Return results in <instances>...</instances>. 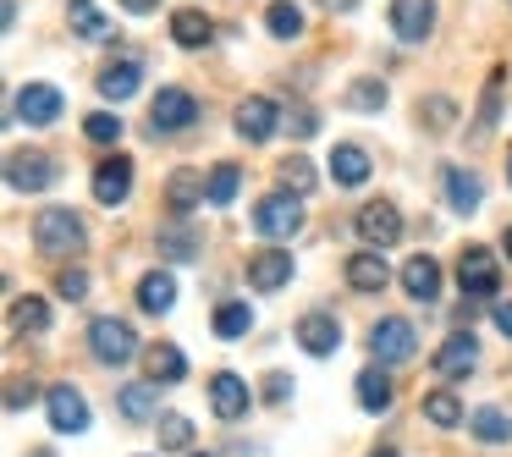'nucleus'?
<instances>
[{
	"mask_svg": "<svg viewBox=\"0 0 512 457\" xmlns=\"http://www.w3.org/2000/svg\"><path fill=\"white\" fill-rule=\"evenodd\" d=\"M435 28V0H391V34L402 45H424Z\"/></svg>",
	"mask_w": 512,
	"mask_h": 457,
	"instance_id": "nucleus-11",
	"label": "nucleus"
},
{
	"mask_svg": "<svg viewBox=\"0 0 512 457\" xmlns=\"http://www.w3.org/2000/svg\"><path fill=\"white\" fill-rule=\"evenodd\" d=\"M452 100H419V122H430V133H446L452 127Z\"/></svg>",
	"mask_w": 512,
	"mask_h": 457,
	"instance_id": "nucleus-42",
	"label": "nucleus"
},
{
	"mask_svg": "<svg viewBox=\"0 0 512 457\" xmlns=\"http://www.w3.org/2000/svg\"><path fill=\"white\" fill-rule=\"evenodd\" d=\"M171 303H177V281H171L166 270H149V276L138 281V309H144V314H166Z\"/></svg>",
	"mask_w": 512,
	"mask_h": 457,
	"instance_id": "nucleus-24",
	"label": "nucleus"
},
{
	"mask_svg": "<svg viewBox=\"0 0 512 457\" xmlns=\"http://www.w3.org/2000/svg\"><path fill=\"white\" fill-rule=\"evenodd\" d=\"M237 138L243 144H265V138H276V127H281V111H276V100H265V94H254V100H243L237 105Z\"/></svg>",
	"mask_w": 512,
	"mask_h": 457,
	"instance_id": "nucleus-12",
	"label": "nucleus"
},
{
	"mask_svg": "<svg viewBox=\"0 0 512 457\" xmlns=\"http://www.w3.org/2000/svg\"><path fill=\"white\" fill-rule=\"evenodd\" d=\"M138 83H144V67H138V56H127V61H111V67L100 72V94L105 100H133L138 94Z\"/></svg>",
	"mask_w": 512,
	"mask_h": 457,
	"instance_id": "nucleus-20",
	"label": "nucleus"
},
{
	"mask_svg": "<svg viewBox=\"0 0 512 457\" xmlns=\"http://www.w3.org/2000/svg\"><path fill=\"white\" fill-rule=\"evenodd\" d=\"M237 182H243V171H237L232 160H221V166H210V188H204V199H210L215 210H226V204L237 199Z\"/></svg>",
	"mask_w": 512,
	"mask_h": 457,
	"instance_id": "nucleus-32",
	"label": "nucleus"
},
{
	"mask_svg": "<svg viewBox=\"0 0 512 457\" xmlns=\"http://www.w3.org/2000/svg\"><path fill=\"white\" fill-rule=\"evenodd\" d=\"M276 177H281V193H292V199L314 188V166H309V160H298V155H292V160H281V166H276Z\"/></svg>",
	"mask_w": 512,
	"mask_h": 457,
	"instance_id": "nucleus-37",
	"label": "nucleus"
},
{
	"mask_svg": "<svg viewBox=\"0 0 512 457\" xmlns=\"http://www.w3.org/2000/svg\"><path fill=\"white\" fill-rule=\"evenodd\" d=\"M28 457H56V452H28Z\"/></svg>",
	"mask_w": 512,
	"mask_h": 457,
	"instance_id": "nucleus-53",
	"label": "nucleus"
},
{
	"mask_svg": "<svg viewBox=\"0 0 512 457\" xmlns=\"http://www.w3.org/2000/svg\"><path fill=\"white\" fill-rule=\"evenodd\" d=\"M292 281V254L287 248H259L248 254V287L254 292H281Z\"/></svg>",
	"mask_w": 512,
	"mask_h": 457,
	"instance_id": "nucleus-14",
	"label": "nucleus"
},
{
	"mask_svg": "<svg viewBox=\"0 0 512 457\" xmlns=\"http://www.w3.org/2000/svg\"><path fill=\"white\" fill-rule=\"evenodd\" d=\"M490 314H496V331L512 336V303H490Z\"/></svg>",
	"mask_w": 512,
	"mask_h": 457,
	"instance_id": "nucleus-47",
	"label": "nucleus"
},
{
	"mask_svg": "<svg viewBox=\"0 0 512 457\" xmlns=\"http://www.w3.org/2000/svg\"><path fill=\"white\" fill-rule=\"evenodd\" d=\"M402 287H408L413 303H435V298H441V265H435L430 254L408 259V270H402Z\"/></svg>",
	"mask_w": 512,
	"mask_h": 457,
	"instance_id": "nucleus-19",
	"label": "nucleus"
},
{
	"mask_svg": "<svg viewBox=\"0 0 512 457\" xmlns=\"http://www.w3.org/2000/svg\"><path fill=\"white\" fill-rule=\"evenodd\" d=\"M265 28L276 39H298L303 34V12H298V6H287V0H276V6L265 12Z\"/></svg>",
	"mask_w": 512,
	"mask_h": 457,
	"instance_id": "nucleus-38",
	"label": "nucleus"
},
{
	"mask_svg": "<svg viewBox=\"0 0 512 457\" xmlns=\"http://www.w3.org/2000/svg\"><path fill=\"white\" fill-rule=\"evenodd\" d=\"M479 364V342H474V331H452L441 342V353H435V375L441 380H457V375H468V369Z\"/></svg>",
	"mask_w": 512,
	"mask_h": 457,
	"instance_id": "nucleus-16",
	"label": "nucleus"
},
{
	"mask_svg": "<svg viewBox=\"0 0 512 457\" xmlns=\"http://www.w3.org/2000/svg\"><path fill=\"white\" fill-rule=\"evenodd\" d=\"M210 325H215V336H221V342H237V336L254 331V309H248V303H221Z\"/></svg>",
	"mask_w": 512,
	"mask_h": 457,
	"instance_id": "nucleus-31",
	"label": "nucleus"
},
{
	"mask_svg": "<svg viewBox=\"0 0 512 457\" xmlns=\"http://www.w3.org/2000/svg\"><path fill=\"white\" fill-rule=\"evenodd\" d=\"M193 122H199V100H193L188 89H160L155 100H149V133H155V138L188 133Z\"/></svg>",
	"mask_w": 512,
	"mask_h": 457,
	"instance_id": "nucleus-4",
	"label": "nucleus"
},
{
	"mask_svg": "<svg viewBox=\"0 0 512 457\" xmlns=\"http://www.w3.org/2000/svg\"><path fill=\"white\" fill-rule=\"evenodd\" d=\"M17 122H28V127H50L61 111H67V100H61V89L56 83H23V94H17Z\"/></svg>",
	"mask_w": 512,
	"mask_h": 457,
	"instance_id": "nucleus-9",
	"label": "nucleus"
},
{
	"mask_svg": "<svg viewBox=\"0 0 512 457\" xmlns=\"http://www.w3.org/2000/svg\"><path fill=\"white\" fill-rule=\"evenodd\" d=\"M507 182H512V149H507Z\"/></svg>",
	"mask_w": 512,
	"mask_h": 457,
	"instance_id": "nucleus-52",
	"label": "nucleus"
},
{
	"mask_svg": "<svg viewBox=\"0 0 512 457\" xmlns=\"http://www.w3.org/2000/svg\"><path fill=\"white\" fill-rule=\"evenodd\" d=\"M386 281H391V270L375 248H358V254L347 259V287L353 292H386Z\"/></svg>",
	"mask_w": 512,
	"mask_h": 457,
	"instance_id": "nucleus-18",
	"label": "nucleus"
},
{
	"mask_svg": "<svg viewBox=\"0 0 512 457\" xmlns=\"http://www.w3.org/2000/svg\"><path fill=\"white\" fill-rule=\"evenodd\" d=\"M89 347L100 364H133L138 358V331L127 320H116V314H100V320L89 325Z\"/></svg>",
	"mask_w": 512,
	"mask_h": 457,
	"instance_id": "nucleus-3",
	"label": "nucleus"
},
{
	"mask_svg": "<svg viewBox=\"0 0 512 457\" xmlns=\"http://www.w3.org/2000/svg\"><path fill=\"white\" fill-rule=\"evenodd\" d=\"M210 408H215V419H243L248 413V386L232 375V369L210 375Z\"/></svg>",
	"mask_w": 512,
	"mask_h": 457,
	"instance_id": "nucleus-17",
	"label": "nucleus"
},
{
	"mask_svg": "<svg viewBox=\"0 0 512 457\" xmlns=\"http://www.w3.org/2000/svg\"><path fill=\"white\" fill-rule=\"evenodd\" d=\"M204 188H210V182H204V171H177V177L166 182V204L177 210V221H182V215H188L193 204L204 199Z\"/></svg>",
	"mask_w": 512,
	"mask_h": 457,
	"instance_id": "nucleus-25",
	"label": "nucleus"
},
{
	"mask_svg": "<svg viewBox=\"0 0 512 457\" xmlns=\"http://www.w3.org/2000/svg\"><path fill=\"white\" fill-rule=\"evenodd\" d=\"M122 6H127V12H133V17H149V12H155V6H160V0H122Z\"/></svg>",
	"mask_w": 512,
	"mask_h": 457,
	"instance_id": "nucleus-48",
	"label": "nucleus"
},
{
	"mask_svg": "<svg viewBox=\"0 0 512 457\" xmlns=\"http://www.w3.org/2000/svg\"><path fill=\"white\" fill-rule=\"evenodd\" d=\"M56 292H61V298H83V292H89V276H83V270H61Z\"/></svg>",
	"mask_w": 512,
	"mask_h": 457,
	"instance_id": "nucleus-43",
	"label": "nucleus"
},
{
	"mask_svg": "<svg viewBox=\"0 0 512 457\" xmlns=\"http://www.w3.org/2000/svg\"><path fill=\"white\" fill-rule=\"evenodd\" d=\"M303 226V210H298V199L292 193H265V199L254 204V232L259 237H292Z\"/></svg>",
	"mask_w": 512,
	"mask_h": 457,
	"instance_id": "nucleus-7",
	"label": "nucleus"
},
{
	"mask_svg": "<svg viewBox=\"0 0 512 457\" xmlns=\"http://www.w3.org/2000/svg\"><path fill=\"white\" fill-rule=\"evenodd\" d=\"M468 430H474V441H490V446L512 441V419L501 408H474L468 413Z\"/></svg>",
	"mask_w": 512,
	"mask_h": 457,
	"instance_id": "nucleus-30",
	"label": "nucleus"
},
{
	"mask_svg": "<svg viewBox=\"0 0 512 457\" xmlns=\"http://www.w3.org/2000/svg\"><path fill=\"white\" fill-rule=\"evenodd\" d=\"M358 408L364 413H386L391 408V375L380 364H369L364 375H358Z\"/></svg>",
	"mask_w": 512,
	"mask_h": 457,
	"instance_id": "nucleus-26",
	"label": "nucleus"
},
{
	"mask_svg": "<svg viewBox=\"0 0 512 457\" xmlns=\"http://www.w3.org/2000/svg\"><path fill=\"white\" fill-rule=\"evenodd\" d=\"M325 6H331V12H347V6H358V0H325Z\"/></svg>",
	"mask_w": 512,
	"mask_h": 457,
	"instance_id": "nucleus-49",
	"label": "nucleus"
},
{
	"mask_svg": "<svg viewBox=\"0 0 512 457\" xmlns=\"http://www.w3.org/2000/svg\"><path fill=\"white\" fill-rule=\"evenodd\" d=\"M298 347L314 358H331L336 347H342V320H336L331 309H309L298 320Z\"/></svg>",
	"mask_w": 512,
	"mask_h": 457,
	"instance_id": "nucleus-10",
	"label": "nucleus"
},
{
	"mask_svg": "<svg viewBox=\"0 0 512 457\" xmlns=\"http://www.w3.org/2000/svg\"><path fill=\"white\" fill-rule=\"evenodd\" d=\"M193 457H204V452H193Z\"/></svg>",
	"mask_w": 512,
	"mask_h": 457,
	"instance_id": "nucleus-54",
	"label": "nucleus"
},
{
	"mask_svg": "<svg viewBox=\"0 0 512 457\" xmlns=\"http://www.w3.org/2000/svg\"><path fill=\"white\" fill-rule=\"evenodd\" d=\"M501 248H507V259H512V226H507V237H501Z\"/></svg>",
	"mask_w": 512,
	"mask_h": 457,
	"instance_id": "nucleus-51",
	"label": "nucleus"
},
{
	"mask_svg": "<svg viewBox=\"0 0 512 457\" xmlns=\"http://www.w3.org/2000/svg\"><path fill=\"white\" fill-rule=\"evenodd\" d=\"M28 402H34V380H12V386H6V408H28Z\"/></svg>",
	"mask_w": 512,
	"mask_h": 457,
	"instance_id": "nucleus-44",
	"label": "nucleus"
},
{
	"mask_svg": "<svg viewBox=\"0 0 512 457\" xmlns=\"http://www.w3.org/2000/svg\"><path fill=\"white\" fill-rule=\"evenodd\" d=\"M457 287H463V298H496L501 292V259L490 254V248L468 243L463 254H457Z\"/></svg>",
	"mask_w": 512,
	"mask_h": 457,
	"instance_id": "nucleus-2",
	"label": "nucleus"
},
{
	"mask_svg": "<svg viewBox=\"0 0 512 457\" xmlns=\"http://www.w3.org/2000/svg\"><path fill=\"white\" fill-rule=\"evenodd\" d=\"M50 424H56V435L89 430V402H83L78 386H50Z\"/></svg>",
	"mask_w": 512,
	"mask_h": 457,
	"instance_id": "nucleus-15",
	"label": "nucleus"
},
{
	"mask_svg": "<svg viewBox=\"0 0 512 457\" xmlns=\"http://www.w3.org/2000/svg\"><path fill=\"white\" fill-rule=\"evenodd\" d=\"M479 199H485V188H479V177L468 166H446V204H452L457 215L479 210Z\"/></svg>",
	"mask_w": 512,
	"mask_h": 457,
	"instance_id": "nucleus-23",
	"label": "nucleus"
},
{
	"mask_svg": "<svg viewBox=\"0 0 512 457\" xmlns=\"http://www.w3.org/2000/svg\"><path fill=\"white\" fill-rule=\"evenodd\" d=\"M353 226L369 248H391L402 237V215H397V204H386V199H369L364 210L353 215Z\"/></svg>",
	"mask_w": 512,
	"mask_h": 457,
	"instance_id": "nucleus-8",
	"label": "nucleus"
},
{
	"mask_svg": "<svg viewBox=\"0 0 512 457\" xmlns=\"http://www.w3.org/2000/svg\"><path fill=\"white\" fill-rule=\"evenodd\" d=\"M347 105H353V111H380V105H386V83H380V78H358L353 89H347Z\"/></svg>",
	"mask_w": 512,
	"mask_h": 457,
	"instance_id": "nucleus-40",
	"label": "nucleus"
},
{
	"mask_svg": "<svg viewBox=\"0 0 512 457\" xmlns=\"http://www.w3.org/2000/svg\"><path fill=\"white\" fill-rule=\"evenodd\" d=\"M89 243V232H83V221H78V210H39L34 215V248L45 259H72L78 248Z\"/></svg>",
	"mask_w": 512,
	"mask_h": 457,
	"instance_id": "nucleus-1",
	"label": "nucleus"
},
{
	"mask_svg": "<svg viewBox=\"0 0 512 457\" xmlns=\"http://www.w3.org/2000/svg\"><path fill=\"white\" fill-rule=\"evenodd\" d=\"M67 17H72V28H78L83 39H111V23L100 17V6H94V0H72Z\"/></svg>",
	"mask_w": 512,
	"mask_h": 457,
	"instance_id": "nucleus-33",
	"label": "nucleus"
},
{
	"mask_svg": "<svg viewBox=\"0 0 512 457\" xmlns=\"http://www.w3.org/2000/svg\"><path fill=\"white\" fill-rule=\"evenodd\" d=\"M287 133H298V138L320 133V122H314V111H292V116H287Z\"/></svg>",
	"mask_w": 512,
	"mask_h": 457,
	"instance_id": "nucleus-45",
	"label": "nucleus"
},
{
	"mask_svg": "<svg viewBox=\"0 0 512 457\" xmlns=\"http://www.w3.org/2000/svg\"><path fill=\"white\" fill-rule=\"evenodd\" d=\"M188 441H193V424L182 413H160V446L166 452H188Z\"/></svg>",
	"mask_w": 512,
	"mask_h": 457,
	"instance_id": "nucleus-39",
	"label": "nucleus"
},
{
	"mask_svg": "<svg viewBox=\"0 0 512 457\" xmlns=\"http://www.w3.org/2000/svg\"><path fill=\"white\" fill-rule=\"evenodd\" d=\"M287 391H292V380L281 375V369H276V375H265V402H287Z\"/></svg>",
	"mask_w": 512,
	"mask_h": 457,
	"instance_id": "nucleus-46",
	"label": "nucleus"
},
{
	"mask_svg": "<svg viewBox=\"0 0 512 457\" xmlns=\"http://www.w3.org/2000/svg\"><path fill=\"white\" fill-rule=\"evenodd\" d=\"M83 133H89V144H116V138H122V116L94 111L89 122H83Z\"/></svg>",
	"mask_w": 512,
	"mask_h": 457,
	"instance_id": "nucleus-41",
	"label": "nucleus"
},
{
	"mask_svg": "<svg viewBox=\"0 0 512 457\" xmlns=\"http://www.w3.org/2000/svg\"><path fill=\"white\" fill-rule=\"evenodd\" d=\"M204 248V237L193 232L188 221H171V226H160V259H193Z\"/></svg>",
	"mask_w": 512,
	"mask_h": 457,
	"instance_id": "nucleus-29",
	"label": "nucleus"
},
{
	"mask_svg": "<svg viewBox=\"0 0 512 457\" xmlns=\"http://www.w3.org/2000/svg\"><path fill=\"white\" fill-rule=\"evenodd\" d=\"M6 182L17 193H45V188H56V160L39 155V149H12L6 155Z\"/></svg>",
	"mask_w": 512,
	"mask_h": 457,
	"instance_id": "nucleus-6",
	"label": "nucleus"
},
{
	"mask_svg": "<svg viewBox=\"0 0 512 457\" xmlns=\"http://www.w3.org/2000/svg\"><path fill=\"white\" fill-rule=\"evenodd\" d=\"M210 34H215L210 12H199V6H182V12H171V39H177L182 50H199V45H210Z\"/></svg>",
	"mask_w": 512,
	"mask_h": 457,
	"instance_id": "nucleus-21",
	"label": "nucleus"
},
{
	"mask_svg": "<svg viewBox=\"0 0 512 457\" xmlns=\"http://www.w3.org/2000/svg\"><path fill=\"white\" fill-rule=\"evenodd\" d=\"M369 347H375V364H408L419 336H413V320L402 314H386V320L369 325Z\"/></svg>",
	"mask_w": 512,
	"mask_h": 457,
	"instance_id": "nucleus-5",
	"label": "nucleus"
},
{
	"mask_svg": "<svg viewBox=\"0 0 512 457\" xmlns=\"http://www.w3.org/2000/svg\"><path fill=\"white\" fill-rule=\"evenodd\" d=\"M424 419L441 424V430L463 424V402H457V391H430V397H424Z\"/></svg>",
	"mask_w": 512,
	"mask_h": 457,
	"instance_id": "nucleus-34",
	"label": "nucleus"
},
{
	"mask_svg": "<svg viewBox=\"0 0 512 457\" xmlns=\"http://www.w3.org/2000/svg\"><path fill=\"white\" fill-rule=\"evenodd\" d=\"M331 177H336V188H364L369 182V155L358 144H336L331 149Z\"/></svg>",
	"mask_w": 512,
	"mask_h": 457,
	"instance_id": "nucleus-22",
	"label": "nucleus"
},
{
	"mask_svg": "<svg viewBox=\"0 0 512 457\" xmlns=\"http://www.w3.org/2000/svg\"><path fill=\"white\" fill-rule=\"evenodd\" d=\"M496 111H501V72H490L485 100H479V116H474V127H468V133H474V138H490V127H496Z\"/></svg>",
	"mask_w": 512,
	"mask_h": 457,
	"instance_id": "nucleus-36",
	"label": "nucleus"
},
{
	"mask_svg": "<svg viewBox=\"0 0 512 457\" xmlns=\"http://www.w3.org/2000/svg\"><path fill=\"white\" fill-rule=\"evenodd\" d=\"M12 325H17V331H45V325H50V303L34 298V292H28V298H17L12 303Z\"/></svg>",
	"mask_w": 512,
	"mask_h": 457,
	"instance_id": "nucleus-35",
	"label": "nucleus"
},
{
	"mask_svg": "<svg viewBox=\"0 0 512 457\" xmlns=\"http://www.w3.org/2000/svg\"><path fill=\"white\" fill-rule=\"evenodd\" d=\"M182 375H188V358H182V347H171V342L149 347V380H155V386H177Z\"/></svg>",
	"mask_w": 512,
	"mask_h": 457,
	"instance_id": "nucleus-28",
	"label": "nucleus"
},
{
	"mask_svg": "<svg viewBox=\"0 0 512 457\" xmlns=\"http://www.w3.org/2000/svg\"><path fill=\"white\" fill-rule=\"evenodd\" d=\"M116 408H122V419L144 424V419H155V413H160V391L149 386V380H138V386H122V397H116Z\"/></svg>",
	"mask_w": 512,
	"mask_h": 457,
	"instance_id": "nucleus-27",
	"label": "nucleus"
},
{
	"mask_svg": "<svg viewBox=\"0 0 512 457\" xmlns=\"http://www.w3.org/2000/svg\"><path fill=\"white\" fill-rule=\"evenodd\" d=\"M127 193H133V160L127 155H111L94 166V199L105 204V210H116V204H127Z\"/></svg>",
	"mask_w": 512,
	"mask_h": 457,
	"instance_id": "nucleus-13",
	"label": "nucleus"
},
{
	"mask_svg": "<svg viewBox=\"0 0 512 457\" xmlns=\"http://www.w3.org/2000/svg\"><path fill=\"white\" fill-rule=\"evenodd\" d=\"M369 457H397V446H380V452H369Z\"/></svg>",
	"mask_w": 512,
	"mask_h": 457,
	"instance_id": "nucleus-50",
	"label": "nucleus"
}]
</instances>
